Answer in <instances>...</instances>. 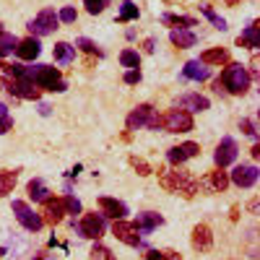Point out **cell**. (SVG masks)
<instances>
[{
  "instance_id": "cell-37",
  "label": "cell",
  "mask_w": 260,
  "mask_h": 260,
  "mask_svg": "<svg viewBox=\"0 0 260 260\" xmlns=\"http://www.w3.org/2000/svg\"><path fill=\"white\" fill-rule=\"evenodd\" d=\"M57 21H65V24H73L76 21V8H62L57 13Z\"/></svg>"
},
{
  "instance_id": "cell-17",
  "label": "cell",
  "mask_w": 260,
  "mask_h": 260,
  "mask_svg": "<svg viewBox=\"0 0 260 260\" xmlns=\"http://www.w3.org/2000/svg\"><path fill=\"white\" fill-rule=\"evenodd\" d=\"M237 47H250V50L260 47V26H257V21H250V26L237 37Z\"/></svg>"
},
{
  "instance_id": "cell-29",
  "label": "cell",
  "mask_w": 260,
  "mask_h": 260,
  "mask_svg": "<svg viewBox=\"0 0 260 260\" xmlns=\"http://www.w3.org/2000/svg\"><path fill=\"white\" fill-rule=\"evenodd\" d=\"M16 180H18V172H0V198L8 195V192H13Z\"/></svg>"
},
{
  "instance_id": "cell-22",
  "label": "cell",
  "mask_w": 260,
  "mask_h": 260,
  "mask_svg": "<svg viewBox=\"0 0 260 260\" xmlns=\"http://www.w3.org/2000/svg\"><path fill=\"white\" fill-rule=\"evenodd\" d=\"M182 76H185V78H190V81H206V78L211 76V71L206 68V65H203L201 60H190V62H185Z\"/></svg>"
},
{
  "instance_id": "cell-8",
  "label": "cell",
  "mask_w": 260,
  "mask_h": 260,
  "mask_svg": "<svg viewBox=\"0 0 260 260\" xmlns=\"http://www.w3.org/2000/svg\"><path fill=\"white\" fill-rule=\"evenodd\" d=\"M237 154H240L237 141L234 138H221V143L216 146V151H213V161H216V167H219V169H224V167H229L237 159Z\"/></svg>"
},
{
  "instance_id": "cell-32",
  "label": "cell",
  "mask_w": 260,
  "mask_h": 260,
  "mask_svg": "<svg viewBox=\"0 0 260 260\" xmlns=\"http://www.w3.org/2000/svg\"><path fill=\"white\" fill-rule=\"evenodd\" d=\"M76 47L83 50V52H89V55H102V50L96 47V42L86 39V37H78V39H76Z\"/></svg>"
},
{
  "instance_id": "cell-43",
  "label": "cell",
  "mask_w": 260,
  "mask_h": 260,
  "mask_svg": "<svg viewBox=\"0 0 260 260\" xmlns=\"http://www.w3.org/2000/svg\"><path fill=\"white\" fill-rule=\"evenodd\" d=\"M39 115L47 117V115H50V104H39Z\"/></svg>"
},
{
  "instance_id": "cell-42",
  "label": "cell",
  "mask_w": 260,
  "mask_h": 260,
  "mask_svg": "<svg viewBox=\"0 0 260 260\" xmlns=\"http://www.w3.org/2000/svg\"><path fill=\"white\" fill-rule=\"evenodd\" d=\"M156 50V42L154 39H146V52H154Z\"/></svg>"
},
{
  "instance_id": "cell-39",
  "label": "cell",
  "mask_w": 260,
  "mask_h": 260,
  "mask_svg": "<svg viewBox=\"0 0 260 260\" xmlns=\"http://www.w3.org/2000/svg\"><path fill=\"white\" fill-rule=\"evenodd\" d=\"M8 130H13V117L11 115H0V136L8 133Z\"/></svg>"
},
{
  "instance_id": "cell-25",
  "label": "cell",
  "mask_w": 260,
  "mask_h": 260,
  "mask_svg": "<svg viewBox=\"0 0 260 260\" xmlns=\"http://www.w3.org/2000/svg\"><path fill=\"white\" fill-rule=\"evenodd\" d=\"M26 192H29V198H31L34 203H45V201L50 198V190H47V185L42 182V180H31V182L26 185Z\"/></svg>"
},
{
  "instance_id": "cell-44",
  "label": "cell",
  "mask_w": 260,
  "mask_h": 260,
  "mask_svg": "<svg viewBox=\"0 0 260 260\" xmlns=\"http://www.w3.org/2000/svg\"><path fill=\"white\" fill-rule=\"evenodd\" d=\"M250 71H252V76H257V57H252V62H250Z\"/></svg>"
},
{
  "instance_id": "cell-10",
  "label": "cell",
  "mask_w": 260,
  "mask_h": 260,
  "mask_svg": "<svg viewBox=\"0 0 260 260\" xmlns=\"http://www.w3.org/2000/svg\"><path fill=\"white\" fill-rule=\"evenodd\" d=\"M257 177H260V172H257L255 164H240V167H234V172H232L229 180H232L237 187H252V185L257 182Z\"/></svg>"
},
{
  "instance_id": "cell-26",
  "label": "cell",
  "mask_w": 260,
  "mask_h": 260,
  "mask_svg": "<svg viewBox=\"0 0 260 260\" xmlns=\"http://www.w3.org/2000/svg\"><path fill=\"white\" fill-rule=\"evenodd\" d=\"M138 16H141L138 6H136V3H130V0H122V3H120V13H117V21H120V24H127V21H136Z\"/></svg>"
},
{
  "instance_id": "cell-7",
  "label": "cell",
  "mask_w": 260,
  "mask_h": 260,
  "mask_svg": "<svg viewBox=\"0 0 260 260\" xmlns=\"http://www.w3.org/2000/svg\"><path fill=\"white\" fill-rule=\"evenodd\" d=\"M13 213H16V219H18V224L24 226V229H29V232H39L42 229V216L39 213H34L24 201H13Z\"/></svg>"
},
{
  "instance_id": "cell-12",
  "label": "cell",
  "mask_w": 260,
  "mask_h": 260,
  "mask_svg": "<svg viewBox=\"0 0 260 260\" xmlns=\"http://www.w3.org/2000/svg\"><path fill=\"white\" fill-rule=\"evenodd\" d=\"M99 208H102V216H110V219H125L127 216V206L117 198H110V195H102L99 198Z\"/></svg>"
},
{
  "instance_id": "cell-19",
  "label": "cell",
  "mask_w": 260,
  "mask_h": 260,
  "mask_svg": "<svg viewBox=\"0 0 260 260\" xmlns=\"http://www.w3.org/2000/svg\"><path fill=\"white\" fill-rule=\"evenodd\" d=\"M211 245H213L211 229H208L206 224H198V226L192 229V247L201 250V252H206V250H211Z\"/></svg>"
},
{
  "instance_id": "cell-48",
  "label": "cell",
  "mask_w": 260,
  "mask_h": 260,
  "mask_svg": "<svg viewBox=\"0 0 260 260\" xmlns=\"http://www.w3.org/2000/svg\"><path fill=\"white\" fill-rule=\"evenodd\" d=\"M0 31H3V29H0Z\"/></svg>"
},
{
  "instance_id": "cell-2",
  "label": "cell",
  "mask_w": 260,
  "mask_h": 260,
  "mask_svg": "<svg viewBox=\"0 0 260 260\" xmlns=\"http://www.w3.org/2000/svg\"><path fill=\"white\" fill-rule=\"evenodd\" d=\"M26 81H31L37 89H45V91H65L68 86H65L62 76L57 68H52V65H31V68H26Z\"/></svg>"
},
{
  "instance_id": "cell-1",
  "label": "cell",
  "mask_w": 260,
  "mask_h": 260,
  "mask_svg": "<svg viewBox=\"0 0 260 260\" xmlns=\"http://www.w3.org/2000/svg\"><path fill=\"white\" fill-rule=\"evenodd\" d=\"M213 89L219 91V94H221V91H229V94H234V96L247 94V89H250V76H247V71H245V65H242V62H226V68L221 71V78H216Z\"/></svg>"
},
{
  "instance_id": "cell-45",
  "label": "cell",
  "mask_w": 260,
  "mask_h": 260,
  "mask_svg": "<svg viewBox=\"0 0 260 260\" xmlns=\"http://www.w3.org/2000/svg\"><path fill=\"white\" fill-rule=\"evenodd\" d=\"M78 172H81V164H76V167H73V169L68 172V175H71V177H76V175H78Z\"/></svg>"
},
{
  "instance_id": "cell-18",
  "label": "cell",
  "mask_w": 260,
  "mask_h": 260,
  "mask_svg": "<svg viewBox=\"0 0 260 260\" xmlns=\"http://www.w3.org/2000/svg\"><path fill=\"white\" fill-rule=\"evenodd\" d=\"M62 216H65V206H62V201H57V198H47V201H45V216H42V221H47V224H60V221H62Z\"/></svg>"
},
{
  "instance_id": "cell-5",
  "label": "cell",
  "mask_w": 260,
  "mask_h": 260,
  "mask_svg": "<svg viewBox=\"0 0 260 260\" xmlns=\"http://www.w3.org/2000/svg\"><path fill=\"white\" fill-rule=\"evenodd\" d=\"M161 125L169 130V133H190L192 130V115L177 107V110H169L161 117Z\"/></svg>"
},
{
  "instance_id": "cell-21",
  "label": "cell",
  "mask_w": 260,
  "mask_h": 260,
  "mask_svg": "<svg viewBox=\"0 0 260 260\" xmlns=\"http://www.w3.org/2000/svg\"><path fill=\"white\" fill-rule=\"evenodd\" d=\"M201 185L203 187H208L211 192H224L226 190V185H229V177H226V172H211V175L208 177H203L201 180Z\"/></svg>"
},
{
  "instance_id": "cell-28",
  "label": "cell",
  "mask_w": 260,
  "mask_h": 260,
  "mask_svg": "<svg viewBox=\"0 0 260 260\" xmlns=\"http://www.w3.org/2000/svg\"><path fill=\"white\" fill-rule=\"evenodd\" d=\"M161 24H172V26H195L198 21H195L192 16H175V13H164L161 16Z\"/></svg>"
},
{
  "instance_id": "cell-40",
  "label": "cell",
  "mask_w": 260,
  "mask_h": 260,
  "mask_svg": "<svg viewBox=\"0 0 260 260\" xmlns=\"http://www.w3.org/2000/svg\"><path fill=\"white\" fill-rule=\"evenodd\" d=\"M122 81H125V83H141V71H138V68H136V71H127Z\"/></svg>"
},
{
  "instance_id": "cell-36",
  "label": "cell",
  "mask_w": 260,
  "mask_h": 260,
  "mask_svg": "<svg viewBox=\"0 0 260 260\" xmlns=\"http://www.w3.org/2000/svg\"><path fill=\"white\" fill-rule=\"evenodd\" d=\"M91 257L94 260H110V250H107L104 245H94L91 247Z\"/></svg>"
},
{
  "instance_id": "cell-27",
  "label": "cell",
  "mask_w": 260,
  "mask_h": 260,
  "mask_svg": "<svg viewBox=\"0 0 260 260\" xmlns=\"http://www.w3.org/2000/svg\"><path fill=\"white\" fill-rule=\"evenodd\" d=\"M16 47H18V37L0 31V57H8L11 52H16Z\"/></svg>"
},
{
  "instance_id": "cell-35",
  "label": "cell",
  "mask_w": 260,
  "mask_h": 260,
  "mask_svg": "<svg viewBox=\"0 0 260 260\" xmlns=\"http://www.w3.org/2000/svg\"><path fill=\"white\" fill-rule=\"evenodd\" d=\"M130 164H133V167L138 169V175H143V177H146V175H151V172H154V169H151V167H148V164H146L143 159H138V156H130Z\"/></svg>"
},
{
  "instance_id": "cell-16",
  "label": "cell",
  "mask_w": 260,
  "mask_h": 260,
  "mask_svg": "<svg viewBox=\"0 0 260 260\" xmlns=\"http://www.w3.org/2000/svg\"><path fill=\"white\" fill-rule=\"evenodd\" d=\"M42 52V45L37 37H26V39H18V47H16V55L21 60H37Z\"/></svg>"
},
{
  "instance_id": "cell-4",
  "label": "cell",
  "mask_w": 260,
  "mask_h": 260,
  "mask_svg": "<svg viewBox=\"0 0 260 260\" xmlns=\"http://www.w3.org/2000/svg\"><path fill=\"white\" fill-rule=\"evenodd\" d=\"M104 226H107V221L102 213H86L78 224L73 221V232L78 237H86V240H99L104 234Z\"/></svg>"
},
{
  "instance_id": "cell-9",
  "label": "cell",
  "mask_w": 260,
  "mask_h": 260,
  "mask_svg": "<svg viewBox=\"0 0 260 260\" xmlns=\"http://www.w3.org/2000/svg\"><path fill=\"white\" fill-rule=\"evenodd\" d=\"M112 234L117 237L120 242L130 245V247H138V245H141L138 226H136V224H127V221H122V219H117V221L112 224Z\"/></svg>"
},
{
  "instance_id": "cell-47",
  "label": "cell",
  "mask_w": 260,
  "mask_h": 260,
  "mask_svg": "<svg viewBox=\"0 0 260 260\" xmlns=\"http://www.w3.org/2000/svg\"><path fill=\"white\" fill-rule=\"evenodd\" d=\"M3 255H6V250H3V247H0V257H3Z\"/></svg>"
},
{
  "instance_id": "cell-41",
  "label": "cell",
  "mask_w": 260,
  "mask_h": 260,
  "mask_svg": "<svg viewBox=\"0 0 260 260\" xmlns=\"http://www.w3.org/2000/svg\"><path fill=\"white\" fill-rule=\"evenodd\" d=\"M143 260H167V257H164V250H148Z\"/></svg>"
},
{
  "instance_id": "cell-34",
  "label": "cell",
  "mask_w": 260,
  "mask_h": 260,
  "mask_svg": "<svg viewBox=\"0 0 260 260\" xmlns=\"http://www.w3.org/2000/svg\"><path fill=\"white\" fill-rule=\"evenodd\" d=\"M83 6H86V11H89L91 16H96V13H102L107 8V0H83Z\"/></svg>"
},
{
  "instance_id": "cell-30",
  "label": "cell",
  "mask_w": 260,
  "mask_h": 260,
  "mask_svg": "<svg viewBox=\"0 0 260 260\" xmlns=\"http://www.w3.org/2000/svg\"><path fill=\"white\" fill-rule=\"evenodd\" d=\"M120 62L125 65L127 71H136V68H141V55L136 50H122L120 52Z\"/></svg>"
},
{
  "instance_id": "cell-31",
  "label": "cell",
  "mask_w": 260,
  "mask_h": 260,
  "mask_svg": "<svg viewBox=\"0 0 260 260\" xmlns=\"http://www.w3.org/2000/svg\"><path fill=\"white\" fill-rule=\"evenodd\" d=\"M201 11H203V16L211 21V24H213L216 29H221V31H226V29H229V26H226V21H224L219 13H213V8H211V6H201Z\"/></svg>"
},
{
  "instance_id": "cell-24",
  "label": "cell",
  "mask_w": 260,
  "mask_h": 260,
  "mask_svg": "<svg viewBox=\"0 0 260 260\" xmlns=\"http://www.w3.org/2000/svg\"><path fill=\"white\" fill-rule=\"evenodd\" d=\"M201 62L203 65H226L229 62V52L224 47H213V50H206L201 55Z\"/></svg>"
},
{
  "instance_id": "cell-15",
  "label": "cell",
  "mask_w": 260,
  "mask_h": 260,
  "mask_svg": "<svg viewBox=\"0 0 260 260\" xmlns=\"http://www.w3.org/2000/svg\"><path fill=\"white\" fill-rule=\"evenodd\" d=\"M164 224V216L161 213H154V211H143V213H138V221H136V226H138V234H151L156 226H161Z\"/></svg>"
},
{
  "instance_id": "cell-6",
  "label": "cell",
  "mask_w": 260,
  "mask_h": 260,
  "mask_svg": "<svg viewBox=\"0 0 260 260\" xmlns=\"http://www.w3.org/2000/svg\"><path fill=\"white\" fill-rule=\"evenodd\" d=\"M26 26H29L31 37H47V34H52L57 29V13L52 8H45L37 18H31Z\"/></svg>"
},
{
  "instance_id": "cell-20",
  "label": "cell",
  "mask_w": 260,
  "mask_h": 260,
  "mask_svg": "<svg viewBox=\"0 0 260 260\" xmlns=\"http://www.w3.org/2000/svg\"><path fill=\"white\" fill-rule=\"evenodd\" d=\"M169 42L180 50H187V47H195V42H198V37H195L190 29H172L169 31Z\"/></svg>"
},
{
  "instance_id": "cell-13",
  "label": "cell",
  "mask_w": 260,
  "mask_h": 260,
  "mask_svg": "<svg viewBox=\"0 0 260 260\" xmlns=\"http://www.w3.org/2000/svg\"><path fill=\"white\" fill-rule=\"evenodd\" d=\"M154 117V107L151 104H138L133 112L127 115V130H138V127H146Z\"/></svg>"
},
{
  "instance_id": "cell-23",
  "label": "cell",
  "mask_w": 260,
  "mask_h": 260,
  "mask_svg": "<svg viewBox=\"0 0 260 260\" xmlns=\"http://www.w3.org/2000/svg\"><path fill=\"white\" fill-rule=\"evenodd\" d=\"M52 55H55L57 65H71L73 57H76V47L68 45V42H57V45L52 47Z\"/></svg>"
},
{
  "instance_id": "cell-46",
  "label": "cell",
  "mask_w": 260,
  "mask_h": 260,
  "mask_svg": "<svg viewBox=\"0 0 260 260\" xmlns=\"http://www.w3.org/2000/svg\"><path fill=\"white\" fill-rule=\"evenodd\" d=\"M34 260H55V257H50V255H37Z\"/></svg>"
},
{
  "instance_id": "cell-14",
  "label": "cell",
  "mask_w": 260,
  "mask_h": 260,
  "mask_svg": "<svg viewBox=\"0 0 260 260\" xmlns=\"http://www.w3.org/2000/svg\"><path fill=\"white\" fill-rule=\"evenodd\" d=\"M177 107H180V110H185V112H203V110H208V107H211V102L206 96H201V94H182L177 99Z\"/></svg>"
},
{
  "instance_id": "cell-33",
  "label": "cell",
  "mask_w": 260,
  "mask_h": 260,
  "mask_svg": "<svg viewBox=\"0 0 260 260\" xmlns=\"http://www.w3.org/2000/svg\"><path fill=\"white\" fill-rule=\"evenodd\" d=\"M62 206H65V213H81V201L76 198V195H65L62 198Z\"/></svg>"
},
{
  "instance_id": "cell-38",
  "label": "cell",
  "mask_w": 260,
  "mask_h": 260,
  "mask_svg": "<svg viewBox=\"0 0 260 260\" xmlns=\"http://www.w3.org/2000/svg\"><path fill=\"white\" fill-rule=\"evenodd\" d=\"M240 127H242V133H245V136H250V138H255V136H257V127H255V122H252V120H242V122H240Z\"/></svg>"
},
{
  "instance_id": "cell-11",
  "label": "cell",
  "mask_w": 260,
  "mask_h": 260,
  "mask_svg": "<svg viewBox=\"0 0 260 260\" xmlns=\"http://www.w3.org/2000/svg\"><path fill=\"white\" fill-rule=\"evenodd\" d=\"M198 151H201L198 143L187 141V143H182V146L169 148V151H167V159H169V164H182V161H187V159H192V156H198Z\"/></svg>"
},
{
  "instance_id": "cell-3",
  "label": "cell",
  "mask_w": 260,
  "mask_h": 260,
  "mask_svg": "<svg viewBox=\"0 0 260 260\" xmlns=\"http://www.w3.org/2000/svg\"><path fill=\"white\" fill-rule=\"evenodd\" d=\"M159 180H161V187L169 190V192H182L185 198H192L195 192L201 190V182L190 177L187 172H172V169H159Z\"/></svg>"
}]
</instances>
